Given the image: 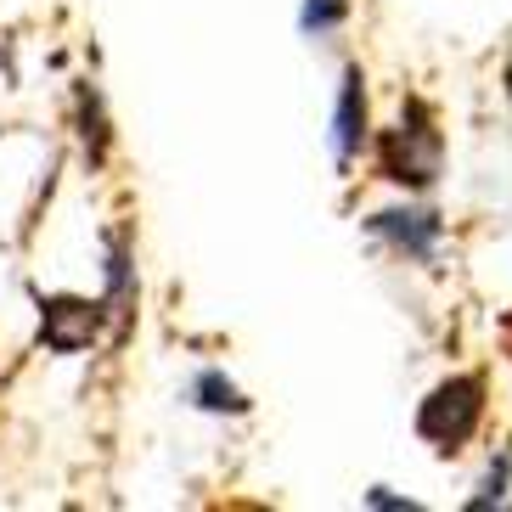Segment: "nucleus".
I'll return each instance as SVG.
<instances>
[{
    "label": "nucleus",
    "mask_w": 512,
    "mask_h": 512,
    "mask_svg": "<svg viewBox=\"0 0 512 512\" xmlns=\"http://www.w3.org/2000/svg\"><path fill=\"white\" fill-rule=\"evenodd\" d=\"M484 417V377H445L428 400H422L417 411V434L434 439L439 451H456V445H467L473 439V428H479Z\"/></svg>",
    "instance_id": "nucleus-2"
},
{
    "label": "nucleus",
    "mask_w": 512,
    "mask_h": 512,
    "mask_svg": "<svg viewBox=\"0 0 512 512\" xmlns=\"http://www.w3.org/2000/svg\"><path fill=\"white\" fill-rule=\"evenodd\" d=\"M186 400H192L197 411H220V417H242V411H248V400H242V389L237 383H231L226 372H197L192 377V389H186Z\"/></svg>",
    "instance_id": "nucleus-6"
},
{
    "label": "nucleus",
    "mask_w": 512,
    "mask_h": 512,
    "mask_svg": "<svg viewBox=\"0 0 512 512\" xmlns=\"http://www.w3.org/2000/svg\"><path fill=\"white\" fill-rule=\"evenodd\" d=\"M507 479H512V462H507V456H496V467H490V473H484L479 496L467 501V507L479 512V507H490V501H501V490H507Z\"/></svg>",
    "instance_id": "nucleus-9"
},
{
    "label": "nucleus",
    "mask_w": 512,
    "mask_h": 512,
    "mask_svg": "<svg viewBox=\"0 0 512 512\" xmlns=\"http://www.w3.org/2000/svg\"><path fill=\"white\" fill-rule=\"evenodd\" d=\"M349 17V6L344 0H304V12H299V29L304 34H316V40H327L338 23Z\"/></svg>",
    "instance_id": "nucleus-8"
},
{
    "label": "nucleus",
    "mask_w": 512,
    "mask_h": 512,
    "mask_svg": "<svg viewBox=\"0 0 512 512\" xmlns=\"http://www.w3.org/2000/svg\"><path fill=\"white\" fill-rule=\"evenodd\" d=\"M124 304H130V248H124V237H113L107 242V310L130 316Z\"/></svg>",
    "instance_id": "nucleus-7"
},
{
    "label": "nucleus",
    "mask_w": 512,
    "mask_h": 512,
    "mask_svg": "<svg viewBox=\"0 0 512 512\" xmlns=\"http://www.w3.org/2000/svg\"><path fill=\"white\" fill-rule=\"evenodd\" d=\"M366 231H372L377 242H389L394 254L417 259V265H428V259L439 254V237H445V220H439L434 209H383L366 220Z\"/></svg>",
    "instance_id": "nucleus-3"
},
{
    "label": "nucleus",
    "mask_w": 512,
    "mask_h": 512,
    "mask_svg": "<svg viewBox=\"0 0 512 512\" xmlns=\"http://www.w3.org/2000/svg\"><path fill=\"white\" fill-rule=\"evenodd\" d=\"M96 327H102V304H91V299H46L40 304V338L57 355H79L96 338Z\"/></svg>",
    "instance_id": "nucleus-4"
},
{
    "label": "nucleus",
    "mask_w": 512,
    "mask_h": 512,
    "mask_svg": "<svg viewBox=\"0 0 512 512\" xmlns=\"http://www.w3.org/2000/svg\"><path fill=\"white\" fill-rule=\"evenodd\" d=\"M366 79L361 68H344V85H338V102H332V152L338 164H355V152L366 147Z\"/></svg>",
    "instance_id": "nucleus-5"
},
{
    "label": "nucleus",
    "mask_w": 512,
    "mask_h": 512,
    "mask_svg": "<svg viewBox=\"0 0 512 512\" xmlns=\"http://www.w3.org/2000/svg\"><path fill=\"white\" fill-rule=\"evenodd\" d=\"M439 158H445V141H439V130H434L428 102H406L400 107V124L383 136V175H389L394 186L422 192V186L439 181Z\"/></svg>",
    "instance_id": "nucleus-1"
},
{
    "label": "nucleus",
    "mask_w": 512,
    "mask_h": 512,
    "mask_svg": "<svg viewBox=\"0 0 512 512\" xmlns=\"http://www.w3.org/2000/svg\"><path fill=\"white\" fill-rule=\"evenodd\" d=\"M79 102H85V147H91V164H102L107 130H102V107H96V91H85Z\"/></svg>",
    "instance_id": "nucleus-10"
}]
</instances>
